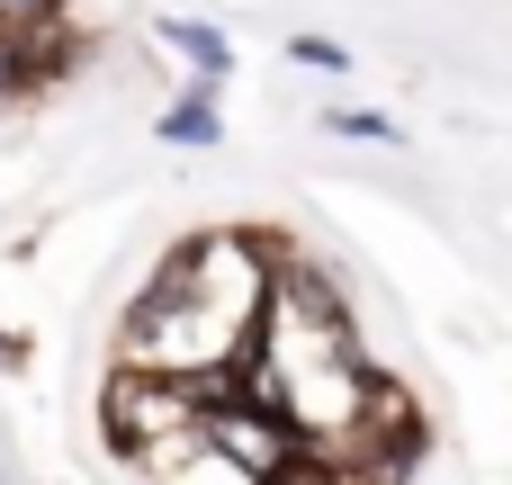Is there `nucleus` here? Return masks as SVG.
Here are the masks:
<instances>
[{"instance_id":"4","label":"nucleus","mask_w":512,"mask_h":485,"mask_svg":"<svg viewBox=\"0 0 512 485\" xmlns=\"http://www.w3.org/2000/svg\"><path fill=\"white\" fill-rule=\"evenodd\" d=\"M162 36H171V45H180V54H189V63H198V81H216V72H225V63H234V54H225V36H216V27H189V18H162Z\"/></svg>"},{"instance_id":"3","label":"nucleus","mask_w":512,"mask_h":485,"mask_svg":"<svg viewBox=\"0 0 512 485\" xmlns=\"http://www.w3.org/2000/svg\"><path fill=\"white\" fill-rule=\"evenodd\" d=\"M162 135H171V144H216V135H225V117H216V90L198 81L180 108H162Z\"/></svg>"},{"instance_id":"1","label":"nucleus","mask_w":512,"mask_h":485,"mask_svg":"<svg viewBox=\"0 0 512 485\" xmlns=\"http://www.w3.org/2000/svg\"><path fill=\"white\" fill-rule=\"evenodd\" d=\"M216 405L189 387V378H162V369H108V387H99V423H108V441L117 450H153V441H180V432H198Z\"/></svg>"},{"instance_id":"2","label":"nucleus","mask_w":512,"mask_h":485,"mask_svg":"<svg viewBox=\"0 0 512 485\" xmlns=\"http://www.w3.org/2000/svg\"><path fill=\"white\" fill-rule=\"evenodd\" d=\"M144 477H153V485H270L252 459H234L207 423L180 432V441H153V450H144Z\"/></svg>"}]
</instances>
